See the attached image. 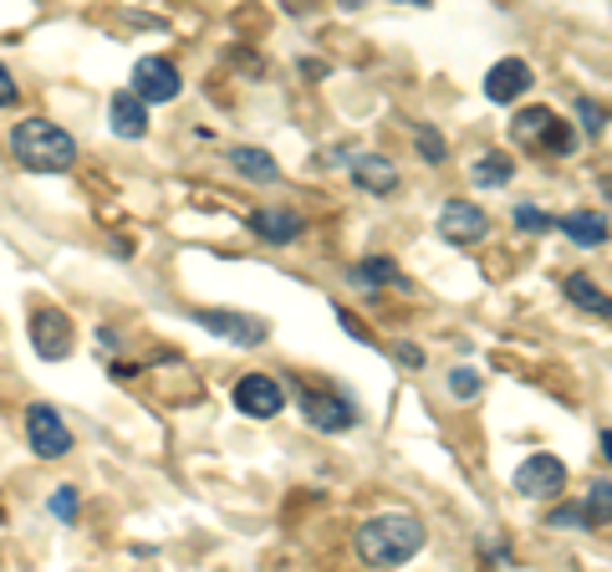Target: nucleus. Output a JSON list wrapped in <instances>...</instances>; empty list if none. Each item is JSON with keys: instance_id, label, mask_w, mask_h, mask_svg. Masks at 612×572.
<instances>
[{"instance_id": "f257e3e1", "label": "nucleus", "mask_w": 612, "mask_h": 572, "mask_svg": "<svg viewBox=\"0 0 612 572\" xmlns=\"http://www.w3.org/2000/svg\"><path fill=\"white\" fill-rule=\"evenodd\" d=\"M424 547V522L419 517H373V522L358 526V557L367 568H403L409 557Z\"/></svg>"}, {"instance_id": "f03ea898", "label": "nucleus", "mask_w": 612, "mask_h": 572, "mask_svg": "<svg viewBox=\"0 0 612 572\" xmlns=\"http://www.w3.org/2000/svg\"><path fill=\"white\" fill-rule=\"evenodd\" d=\"M11 153L32 174H62V169L77 164V138L57 128L51 119H26L11 128Z\"/></svg>"}, {"instance_id": "7ed1b4c3", "label": "nucleus", "mask_w": 612, "mask_h": 572, "mask_svg": "<svg viewBox=\"0 0 612 572\" xmlns=\"http://www.w3.org/2000/svg\"><path fill=\"white\" fill-rule=\"evenodd\" d=\"M511 134H515V144H530V149H557V153H572L577 149V134L566 128L551 108H526L521 119L511 123Z\"/></svg>"}, {"instance_id": "20e7f679", "label": "nucleus", "mask_w": 612, "mask_h": 572, "mask_svg": "<svg viewBox=\"0 0 612 572\" xmlns=\"http://www.w3.org/2000/svg\"><path fill=\"white\" fill-rule=\"evenodd\" d=\"M195 322L204 333H220V337H230V343H240V348H261L265 337H271V322L250 318V312H225V307H199Z\"/></svg>"}, {"instance_id": "39448f33", "label": "nucleus", "mask_w": 612, "mask_h": 572, "mask_svg": "<svg viewBox=\"0 0 612 572\" xmlns=\"http://www.w3.org/2000/svg\"><path fill=\"white\" fill-rule=\"evenodd\" d=\"M26 439H32V450L41 460H62L72 450V430L62 424V414L51 405H32L26 409Z\"/></svg>"}, {"instance_id": "423d86ee", "label": "nucleus", "mask_w": 612, "mask_h": 572, "mask_svg": "<svg viewBox=\"0 0 612 572\" xmlns=\"http://www.w3.org/2000/svg\"><path fill=\"white\" fill-rule=\"evenodd\" d=\"M179 87H184V77L168 57H143V62L133 67V92L143 102H174Z\"/></svg>"}, {"instance_id": "0eeeda50", "label": "nucleus", "mask_w": 612, "mask_h": 572, "mask_svg": "<svg viewBox=\"0 0 612 572\" xmlns=\"http://www.w3.org/2000/svg\"><path fill=\"white\" fill-rule=\"evenodd\" d=\"M439 236H445L449 246L485 240L490 236V215H485L480 204H470V200H445V210H439Z\"/></svg>"}, {"instance_id": "6e6552de", "label": "nucleus", "mask_w": 612, "mask_h": 572, "mask_svg": "<svg viewBox=\"0 0 612 572\" xmlns=\"http://www.w3.org/2000/svg\"><path fill=\"white\" fill-rule=\"evenodd\" d=\"M301 414H307V424L322 430V435H337V430H352V424H358V409H352L342 394H327V388L301 394Z\"/></svg>"}, {"instance_id": "1a4fd4ad", "label": "nucleus", "mask_w": 612, "mask_h": 572, "mask_svg": "<svg viewBox=\"0 0 612 572\" xmlns=\"http://www.w3.org/2000/svg\"><path fill=\"white\" fill-rule=\"evenodd\" d=\"M72 343H77V333H72V318H66V312H57V307H41V312L32 318V348L41 358L62 363V358L72 353Z\"/></svg>"}, {"instance_id": "9d476101", "label": "nucleus", "mask_w": 612, "mask_h": 572, "mask_svg": "<svg viewBox=\"0 0 612 572\" xmlns=\"http://www.w3.org/2000/svg\"><path fill=\"white\" fill-rule=\"evenodd\" d=\"M235 405H240V414H250V420H276L286 409V394L276 378H265V373H246L240 384H235Z\"/></svg>"}, {"instance_id": "9b49d317", "label": "nucleus", "mask_w": 612, "mask_h": 572, "mask_svg": "<svg viewBox=\"0 0 612 572\" xmlns=\"http://www.w3.org/2000/svg\"><path fill=\"white\" fill-rule=\"evenodd\" d=\"M562 486H566V465L557 455H530V460H521V471H515V490L530 496V501H547Z\"/></svg>"}, {"instance_id": "f8f14e48", "label": "nucleus", "mask_w": 612, "mask_h": 572, "mask_svg": "<svg viewBox=\"0 0 612 572\" xmlns=\"http://www.w3.org/2000/svg\"><path fill=\"white\" fill-rule=\"evenodd\" d=\"M530 87H536L530 62L505 57V62H496V67H490V77H485V98H490V102H515V98H526Z\"/></svg>"}, {"instance_id": "ddd939ff", "label": "nucleus", "mask_w": 612, "mask_h": 572, "mask_svg": "<svg viewBox=\"0 0 612 572\" xmlns=\"http://www.w3.org/2000/svg\"><path fill=\"white\" fill-rule=\"evenodd\" d=\"M108 119H113L117 138H143L149 134V102L138 98V92H117V98L108 102Z\"/></svg>"}, {"instance_id": "4468645a", "label": "nucleus", "mask_w": 612, "mask_h": 572, "mask_svg": "<svg viewBox=\"0 0 612 572\" xmlns=\"http://www.w3.org/2000/svg\"><path fill=\"white\" fill-rule=\"evenodd\" d=\"M250 231L261 240H271V246H291V240H301L307 225H301L297 210H255V215H250Z\"/></svg>"}, {"instance_id": "2eb2a0df", "label": "nucleus", "mask_w": 612, "mask_h": 572, "mask_svg": "<svg viewBox=\"0 0 612 572\" xmlns=\"http://www.w3.org/2000/svg\"><path fill=\"white\" fill-rule=\"evenodd\" d=\"M352 179H358V189H367V195H388V189H398V169L383 159V153H358L352 159Z\"/></svg>"}, {"instance_id": "dca6fc26", "label": "nucleus", "mask_w": 612, "mask_h": 572, "mask_svg": "<svg viewBox=\"0 0 612 572\" xmlns=\"http://www.w3.org/2000/svg\"><path fill=\"white\" fill-rule=\"evenodd\" d=\"M230 169L235 174H246V179H255V185H276V179H282V164H276L265 149H246V144L230 149Z\"/></svg>"}, {"instance_id": "f3484780", "label": "nucleus", "mask_w": 612, "mask_h": 572, "mask_svg": "<svg viewBox=\"0 0 612 572\" xmlns=\"http://www.w3.org/2000/svg\"><path fill=\"white\" fill-rule=\"evenodd\" d=\"M562 291L582 307V312H597V318H608V322H612V297L602 291V286H592V276H582V271H572V276L562 282Z\"/></svg>"}, {"instance_id": "a211bd4d", "label": "nucleus", "mask_w": 612, "mask_h": 572, "mask_svg": "<svg viewBox=\"0 0 612 572\" xmlns=\"http://www.w3.org/2000/svg\"><path fill=\"white\" fill-rule=\"evenodd\" d=\"M557 231H566L577 246H602L608 240V220L592 215V210H572V215L557 220Z\"/></svg>"}, {"instance_id": "6ab92c4d", "label": "nucleus", "mask_w": 612, "mask_h": 572, "mask_svg": "<svg viewBox=\"0 0 612 572\" xmlns=\"http://www.w3.org/2000/svg\"><path fill=\"white\" fill-rule=\"evenodd\" d=\"M352 282L358 286H403V271H398L388 256H367V261L352 266Z\"/></svg>"}, {"instance_id": "aec40b11", "label": "nucleus", "mask_w": 612, "mask_h": 572, "mask_svg": "<svg viewBox=\"0 0 612 572\" xmlns=\"http://www.w3.org/2000/svg\"><path fill=\"white\" fill-rule=\"evenodd\" d=\"M511 174H515V159L511 153H485L480 164H475V185H511Z\"/></svg>"}, {"instance_id": "412c9836", "label": "nucleus", "mask_w": 612, "mask_h": 572, "mask_svg": "<svg viewBox=\"0 0 612 572\" xmlns=\"http://www.w3.org/2000/svg\"><path fill=\"white\" fill-rule=\"evenodd\" d=\"M587 522L592 526H608L612 522V481H592V490H587Z\"/></svg>"}, {"instance_id": "4be33fe9", "label": "nucleus", "mask_w": 612, "mask_h": 572, "mask_svg": "<svg viewBox=\"0 0 612 572\" xmlns=\"http://www.w3.org/2000/svg\"><path fill=\"white\" fill-rule=\"evenodd\" d=\"M547 526H562V532H582V526H592L587 522V506H557L547 517Z\"/></svg>"}, {"instance_id": "5701e85b", "label": "nucleus", "mask_w": 612, "mask_h": 572, "mask_svg": "<svg viewBox=\"0 0 612 572\" xmlns=\"http://www.w3.org/2000/svg\"><path fill=\"white\" fill-rule=\"evenodd\" d=\"M419 153H424V164H445L449 159V149H445V138L434 134V128H419Z\"/></svg>"}, {"instance_id": "b1692460", "label": "nucleus", "mask_w": 612, "mask_h": 572, "mask_svg": "<svg viewBox=\"0 0 612 572\" xmlns=\"http://www.w3.org/2000/svg\"><path fill=\"white\" fill-rule=\"evenodd\" d=\"M577 113H582V128H587V134H602V128H608V113H602V108H597V102L592 98H582L577 102Z\"/></svg>"}, {"instance_id": "393cba45", "label": "nucleus", "mask_w": 612, "mask_h": 572, "mask_svg": "<svg viewBox=\"0 0 612 572\" xmlns=\"http://www.w3.org/2000/svg\"><path fill=\"white\" fill-rule=\"evenodd\" d=\"M515 225H521V231H551L557 220H551V215H541L536 204H521V210H515Z\"/></svg>"}, {"instance_id": "a878e982", "label": "nucleus", "mask_w": 612, "mask_h": 572, "mask_svg": "<svg viewBox=\"0 0 612 572\" xmlns=\"http://www.w3.org/2000/svg\"><path fill=\"white\" fill-rule=\"evenodd\" d=\"M51 517H62V522H72V517H77V490H72V486L57 490V496H51Z\"/></svg>"}, {"instance_id": "bb28decb", "label": "nucleus", "mask_w": 612, "mask_h": 572, "mask_svg": "<svg viewBox=\"0 0 612 572\" xmlns=\"http://www.w3.org/2000/svg\"><path fill=\"white\" fill-rule=\"evenodd\" d=\"M449 388H454L460 399H475V394H480V378H475L470 369H454V373H449Z\"/></svg>"}, {"instance_id": "cd10ccee", "label": "nucleus", "mask_w": 612, "mask_h": 572, "mask_svg": "<svg viewBox=\"0 0 612 572\" xmlns=\"http://www.w3.org/2000/svg\"><path fill=\"white\" fill-rule=\"evenodd\" d=\"M16 102V83H11V72L0 67V108H11Z\"/></svg>"}, {"instance_id": "c85d7f7f", "label": "nucleus", "mask_w": 612, "mask_h": 572, "mask_svg": "<svg viewBox=\"0 0 612 572\" xmlns=\"http://www.w3.org/2000/svg\"><path fill=\"white\" fill-rule=\"evenodd\" d=\"M398 358H403L409 369H424V353H419L414 343H398Z\"/></svg>"}, {"instance_id": "c756f323", "label": "nucleus", "mask_w": 612, "mask_h": 572, "mask_svg": "<svg viewBox=\"0 0 612 572\" xmlns=\"http://www.w3.org/2000/svg\"><path fill=\"white\" fill-rule=\"evenodd\" d=\"M602 455L612 460V430H602Z\"/></svg>"}, {"instance_id": "7c9ffc66", "label": "nucleus", "mask_w": 612, "mask_h": 572, "mask_svg": "<svg viewBox=\"0 0 612 572\" xmlns=\"http://www.w3.org/2000/svg\"><path fill=\"white\" fill-rule=\"evenodd\" d=\"M337 5H348V11H358V5H363V0H337Z\"/></svg>"}, {"instance_id": "2f4dec72", "label": "nucleus", "mask_w": 612, "mask_h": 572, "mask_svg": "<svg viewBox=\"0 0 612 572\" xmlns=\"http://www.w3.org/2000/svg\"><path fill=\"white\" fill-rule=\"evenodd\" d=\"M602 189H608V195H612V174H608V179H602Z\"/></svg>"}, {"instance_id": "473e14b6", "label": "nucleus", "mask_w": 612, "mask_h": 572, "mask_svg": "<svg viewBox=\"0 0 612 572\" xmlns=\"http://www.w3.org/2000/svg\"><path fill=\"white\" fill-rule=\"evenodd\" d=\"M403 5H429V0H403Z\"/></svg>"}]
</instances>
